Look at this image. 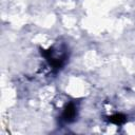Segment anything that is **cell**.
<instances>
[{
	"mask_svg": "<svg viewBox=\"0 0 135 135\" xmlns=\"http://www.w3.org/2000/svg\"><path fill=\"white\" fill-rule=\"evenodd\" d=\"M41 55L46 59L49 65L55 72H57L60 69H62V66L65 64V61L68 59L66 51L65 50H61L60 47L59 49L51 47V49H49L46 51L42 50L41 51Z\"/></svg>",
	"mask_w": 135,
	"mask_h": 135,
	"instance_id": "6da1fadb",
	"label": "cell"
},
{
	"mask_svg": "<svg viewBox=\"0 0 135 135\" xmlns=\"http://www.w3.org/2000/svg\"><path fill=\"white\" fill-rule=\"evenodd\" d=\"M127 120V117L122 114H115L111 117H109V121L116 124V126H121L122 123H124Z\"/></svg>",
	"mask_w": 135,
	"mask_h": 135,
	"instance_id": "3957f363",
	"label": "cell"
},
{
	"mask_svg": "<svg viewBox=\"0 0 135 135\" xmlns=\"http://www.w3.org/2000/svg\"><path fill=\"white\" fill-rule=\"evenodd\" d=\"M77 112H78L77 105L74 102H70L69 104L65 105V108L61 114V120L64 123L73 122L77 117Z\"/></svg>",
	"mask_w": 135,
	"mask_h": 135,
	"instance_id": "7a4b0ae2",
	"label": "cell"
}]
</instances>
